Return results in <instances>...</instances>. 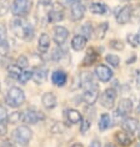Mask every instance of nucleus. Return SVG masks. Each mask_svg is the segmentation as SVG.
Returning a JSON list of instances; mask_svg holds the SVG:
<instances>
[{"instance_id": "nucleus-1", "label": "nucleus", "mask_w": 140, "mask_h": 147, "mask_svg": "<svg viewBox=\"0 0 140 147\" xmlns=\"http://www.w3.org/2000/svg\"><path fill=\"white\" fill-rule=\"evenodd\" d=\"M12 31L15 34V36L24 40H31L34 38V29L30 25L27 24L21 18H16L10 24Z\"/></svg>"}, {"instance_id": "nucleus-2", "label": "nucleus", "mask_w": 140, "mask_h": 147, "mask_svg": "<svg viewBox=\"0 0 140 147\" xmlns=\"http://www.w3.org/2000/svg\"><path fill=\"white\" fill-rule=\"evenodd\" d=\"M5 101L8 106L10 107H19L24 104L25 101V94L24 91L20 89V87H12L8 94H6V97H5Z\"/></svg>"}, {"instance_id": "nucleus-3", "label": "nucleus", "mask_w": 140, "mask_h": 147, "mask_svg": "<svg viewBox=\"0 0 140 147\" xmlns=\"http://www.w3.org/2000/svg\"><path fill=\"white\" fill-rule=\"evenodd\" d=\"M31 136H33V132L28 126H19L13 132L14 141L20 146H27L29 141L31 140Z\"/></svg>"}, {"instance_id": "nucleus-4", "label": "nucleus", "mask_w": 140, "mask_h": 147, "mask_svg": "<svg viewBox=\"0 0 140 147\" xmlns=\"http://www.w3.org/2000/svg\"><path fill=\"white\" fill-rule=\"evenodd\" d=\"M31 9L30 0H14L12 4V13L15 16H25Z\"/></svg>"}, {"instance_id": "nucleus-5", "label": "nucleus", "mask_w": 140, "mask_h": 147, "mask_svg": "<svg viewBox=\"0 0 140 147\" xmlns=\"http://www.w3.org/2000/svg\"><path fill=\"white\" fill-rule=\"evenodd\" d=\"M116 100V91L114 89H106L104 92L100 95V105L105 109H113Z\"/></svg>"}, {"instance_id": "nucleus-6", "label": "nucleus", "mask_w": 140, "mask_h": 147, "mask_svg": "<svg viewBox=\"0 0 140 147\" xmlns=\"http://www.w3.org/2000/svg\"><path fill=\"white\" fill-rule=\"evenodd\" d=\"M44 119V115L43 112H39L36 110H33V109H28L27 111L23 113V121L25 123H30V125H35L38 123L40 120Z\"/></svg>"}, {"instance_id": "nucleus-7", "label": "nucleus", "mask_w": 140, "mask_h": 147, "mask_svg": "<svg viewBox=\"0 0 140 147\" xmlns=\"http://www.w3.org/2000/svg\"><path fill=\"white\" fill-rule=\"evenodd\" d=\"M64 19V11H63V5L60 3H56V4L53 5V8L48 14V20L50 23H59Z\"/></svg>"}, {"instance_id": "nucleus-8", "label": "nucleus", "mask_w": 140, "mask_h": 147, "mask_svg": "<svg viewBox=\"0 0 140 147\" xmlns=\"http://www.w3.org/2000/svg\"><path fill=\"white\" fill-rule=\"evenodd\" d=\"M95 75L103 82H108L113 78V71L105 65H98L95 67Z\"/></svg>"}, {"instance_id": "nucleus-9", "label": "nucleus", "mask_w": 140, "mask_h": 147, "mask_svg": "<svg viewBox=\"0 0 140 147\" xmlns=\"http://www.w3.org/2000/svg\"><path fill=\"white\" fill-rule=\"evenodd\" d=\"M131 8L129 5L126 6H124V8H121L119 10V13L116 14V16H115V19H116V23L118 24H120V25H125V24H128L129 21H130L131 19Z\"/></svg>"}, {"instance_id": "nucleus-10", "label": "nucleus", "mask_w": 140, "mask_h": 147, "mask_svg": "<svg viewBox=\"0 0 140 147\" xmlns=\"http://www.w3.org/2000/svg\"><path fill=\"white\" fill-rule=\"evenodd\" d=\"M84 14H85V6H84V4H82V1L71 5L70 18L73 21H80L84 18Z\"/></svg>"}, {"instance_id": "nucleus-11", "label": "nucleus", "mask_w": 140, "mask_h": 147, "mask_svg": "<svg viewBox=\"0 0 140 147\" xmlns=\"http://www.w3.org/2000/svg\"><path fill=\"white\" fill-rule=\"evenodd\" d=\"M69 36V31L68 29L64 26H55L54 28V41L58 45H63L65 42V40Z\"/></svg>"}, {"instance_id": "nucleus-12", "label": "nucleus", "mask_w": 140, "mask_h": 147, "mask_svg": "<svg viewBox=\"0 0 140 147\" xmlns=\"http://www.w3.org/2000/svg\"><path fill=\"white\" fill-rule=\"evenodd\" d=\"M83 101L88 105H94L99 98V89H89V90H84L83 94Z\"/></svg>"}, {"instance_id": "nucleus-13", "label": "nucleus", "mask_w": 140, "mask_h": 147, "mask_svg": "<svg viewBox=\"0 0 140 147\" xmlns=\"http://www.w3.org/2000/svg\"><path fill=\"white\" fill-rule=\"evenodd\" d=\"M139 127V121L136 119H133V117H128V119H125L123 122H121V128H123V131L128 132V134H134V132L138 130Z\"/></svg>"}, {"instance_id": "nucleus-14", "label": "nucleus", "mask_w": 140, "mask_h": 147, "mask_svg": "<svg viewBox=\"0 0 140 147\" xmlns=\"http://www.w3.org/2000/svg\"><path fill=\"white\" fill-rule=\"evenodd\" d=\"M51 81L55 86H64L66 81H68V76H66V74L63 71V70H56V71L53 72V75H51Z\"/></svg>"}, {"instance_id": "nucleus-15", "label": "nucleus", "mask_w": 140, "mask_h": 147, "mask_svg": "<svg viewBox=\"0 0 140 147\" xmlns=\"http://www.w3.org/2000/svg\"><path fill=\"white\" fill-rule=\"evenodd\" d=\"M133 110V102L129 98H123L119 102V106H118V111H119L124 117H126L129 113L131 112Z\"/></svg>"}, {"instance_id": "nucleus-16", "label": "nucleus", "mask_w": 140, "mask_h": 147, "mask_svg": "<svg viewBox=\"0 0 140 147\" xmlns=\"http://www.w3.org/2000/svg\"><path fill=\"white\" fill-rule=\"evenodd\" d=\"M98 59H99L98 51L91 47V49H89L86 51V55H85V57H84V60H83V65L84 66H90V65L95 64V62L98 61Z\"/></svg>"}, {"instance_id": "nucleus-17", "label": "nucleus", "mask_w": 140, "mask_h": 147, "mask_svg": "<svg viewBox=\"0 0 140 147\" xmlns=\"http://www.w3.org/2000/svg\"><path fill=\"white\" fill-rule=\"evenodd\" d=\"M41 101H43V105L45 106L46 109H54L56 106L58 101H56V96L53 94V92H45L41 97Z\"/></svg>"}, {"instance_id": "nucleus-18", "label": "nucleus", "mask_w": 140, "mask_h": 147, "mask_svg": "<svg viewBox=\"0 0 140 147\" xmlns=\"http://www.w3.org/2000/svg\"><path fill=\"white\" fill-rule=\"evenodd\" d=\"M86 40L88 39H85L83 35H75L74 38H73V40H71V47L74 49L75 51H80V50H83L84 47H85V45H86Z\"/></svg>"}, {"instance_id": "nucleus-19", "label": "nucleus", "mask_w": 140, "mask_h": 147, "mask_svg": "<svg viewBox=\"0 0 140 147\" xmlns=\"http://www.w3.org/2000/svg\"><path fill=\"white\" fill-rule=\"evenodd\" d=\"M66 119L70 123H79L82 122L83 117H82V113L79 111H76L74 109H70V110H66Z\"/></svg>"}, {"instance_id": "nucleus-20", "label": "nucleus", "mask_w": 140, "mask_h": 147, "mask_svg": "<svg viewBox=\"0 0 140 147\" xmlns=\"http://www.w3.org/2000/svg\"><path fill=\"white\" fill-rule=\"evenodd\" d=\"M38 47H39L40 53H43V54H45L46 51L49 50V47H50V38H49V35L48 34H41L40 35Z\"/></svg>"}, {"instance_id": "nucleus-21", "label": "nucleus", "mask_w": 140, "mask_h": 147, "mask_svg": "<svg viewBox=\"0 0 140 147\" xmlns=\"http://www.w3.org/2000/svg\"><path fill=\"white\" fill-rule=\"evenodd\" d=\"M113 123V119L110 117L109 113H103L100 116V121H99V130L100 131H105L109 127H111Z\"/></svg>"}, {"instance_id": "nucleus-22", "label": "nucleus", "mask_w": 140, "mask_h": 147, "mask_svg": "<svg viewBox=\"0 0 140 147\" xmlns=\"http://www.w3.org/2000/svg\"><path fill=\"white\" fill-rule=\"evenodd\" d=\"M115 140H116V142L120 143L121 146H129L130 145V142H131L130 136H129V134L128 132H125V131L116 132L115 134Z\"/></svg>"}, {"instance_id": "nucleus-23", "label": "nucleus", "mask_w": 140, "mask_h": 147, "mask_svg": "<svg viewBox=\"0 0 140 147\" xmlns=\"http://www.w3.org/2000/svg\"><path fill=\"white\" fill-rule=\"evenodd\" d=\"M90 11L95 14V15H104V14L108 11V8H106L105 4L103 3H93L90 5Z\"/></svg>"}, {"instance_id": "nucleus-24", "label": "nucleus", "mask_w": 140, "mask_h": 147, "mask_svg": "<svg viewBox=\"0 0 140 147\" xmlns=\"http://www.w3.org/2000/svg\"><path fill=\"white\" fill-rule=\"evenodd\" d=\"M46 79V70L43 67H36V70L33 72V80L35 82H43Z\"/></svg>"}, {"instance_id": "nucleus-25", "label": "nucleus", "mask_w": 140, "mask_h": 147, "mask_svg": "<svg viewBox=\"0 0 140 147\" xmlns=\"http://www.w3.org/2000/svg\"><path fill=\"white\" fill-rule=\"evenodd\" d=\"M93 32H94V29L90 23L84 24L83 26L80 28V35H83L85 39H90L91 36H93Z\"/></svg>"}, {"instance_id": "nucleus-26", "label": "nucleus", "mask_w": 140, "mask_h": 147, "mask_svg": "<svg viewBox=\"0 0 140 147\" xmlns=\"http://www.w3.org/2000/svg\"><path fill=\"white\" fill-rule=\"evenodd\" d=\"M23 120V112H19V111H15L13 113H10V116L8 117V121L12 125H16L19 123L20 121Z\"/></svg>"}, {"instance_id": "nucleus-27", "label": "nucleus", "mask_w": 140, "mask_h": 147, "mask_svg": "<svg viewBox=\"0 0 140 147\" xmlns=\"http://www.w3.org/2000/svg\"><path fill=\"white\" fill-rule=\"evenodd\" d=\"M21 72H23V69H20L16 64L9 66V75L12 76L13 79H19V76L21 75Z\"/></svg>"}, {"instance_id": "nucleus-28", "label": "nucleus", "mask_w": 140, "mask_h": 147, "mask_svg": "<svg viewBox=\"0 0 140 147\" xmlns=\"http://www.w3.org/2000/svg\"><path fill=\"white\" fill-rule=\"evenodd\" d=\"M105 60L108 64H110V66H113V67H119V64H120V59L116 56V55H111V54H109V55H106V57H105Z\"/></svg>"}, {"instance_id": "nucleus-29", "label": "nucleus", "mask_w": 140, "mask_h": 147, "mask_svg": "<svg viewBox=\"0 0 140 147\" xmlns=\"http://www.w3.org/2000/svg\"><path fill=\"white\" fill-rule=\"evenodd\" d=\"M106 30H108V23H101L97 29V38L98 39H104V36L106 34Z\"/></svg>"}, {"instance_id": "nucleus-30", "label": "nucleus", "mask_w": 140, "mask_h": 147, "mask_svg": "<svg viewBox=\"0 0 140 147\" xmlns=\"http://www.w3.org/2000/svg\"><path fill=\"white\" fill-rule=\"evenodd\" d=\"M30 79H33V71H23L18 80L20 84H27Z\"/></svg>"}, {"instance_id": "nucleus-31", "label": "nucleus", "mask_w": 140, "mask_h": 147, "mask_svg": "<svg viewBox=\"0 0 140 147\" xmlns=\"http://www.w3.org/2000/svg\"><path fill=\"white\" fill-rule=\"evenodd\" d=\"M16 65L19 66L20 69H25V67H28V65H29V59L27 56H24V55H21V56L18 57V60H16Z\"/></svg>"}, {"instance_id": "nucleus-32", "label": "nucleus", "mask_w": 140, "mask_h": 147, "mask_svg": "<svg viewBox=\"0 0 140 147\" xmlns=\"http://www.w3.org/2000/svg\"><path fill=\"white\" fill-rule=\"evenodd\" d=\"M9 44L6 42V40L0 41V56H6L9 54Z\"/></svg>"}, {"instance_id": "nucleus-33", "label": "nucleus", "mask_w": 140, "mask_h": 147, "mask_svg": "<svg viewBox=\"0 0 140 147\" xmlns=\"http://www.w3.org/2000/svg\"><path fill=\"white\" fill-rule=\"evenodd\" d=\"M110 47H111V49H114V50H123L124 49V42L121 41V40H111V41H110Z\"/></svg>"}, {"instance_id": "nucleus-34", "label": "nucleus", "mask_w": 140, "mask_h": 147, "mask_svg": "<svg viewBox=\"0 0 140 147\" xmlns=\"http://www.w3.org/2000/svg\"><path fill=\"white\" fill-rule=\"evenodd\" d=\"M90 126H91V123H90L89 120H82V123H80V132H82V134H85V132L90 128Z\"/></svg>"}, {"instance_id": "nucleus-35", "label": "nucleus", "mask_w": 140, "mask_h": 147, "mask_svg": "<svg viewBox=\"0 0 140 147\" xmlns=\"http://www.w3.org/2000/svg\"><path fill=\"white\" fill-rule=\"evenodd\" d=\"M8 111H6V109L4 107V106L0 105V122L4 123L6 120H8Z\"/></svg>"}, {"instance_id": "nucleus-36", "label": "nucleus", "mask_w": 140, "mask_h": 147, "mask_svg": "<svg viewBox=\"0 0 140 147\" xmlns=\"http://www.w3.org/2000/svg\"><path fill=\"white\" fill-rule=\"evenodd\" d=\"M63 55H64V51H63L61 49H55L54 50V54H53V60H55V61H59L60 59L63 57Z\"/></svg>"}, {"instance_id": "nucleus-37", "label": "nucleus", "mask_w": 140, "mask_h": 147, "mask_svg": "<svg viewBox=\"0 0 140 147\" xmlns=\"http://www.w3.org/2000/svg\"><path fill=\"white\" fill-rule=\"evenodd\" d=\"M6 39V28L4 24H0V41H4Z\"/></svg>"}, {"instance_id": "nucleus-38", "label": "nucleus", "mask_w": 140, "mask_h": 147, "mask_svg": "<svg viewBox=\"0 0 140 147\" xmlns=\"http://www.w3.org/2000/svg\"><path fill=\"white\" fill-rule=\"evenodd\" d=\"M61 1V5H65V6H71L76 4V3H80L82 0H60Z\"/></svg>"}, {"instance_id": "nucleus-39", "label": "nucleus", "mask_w": 140, "mask_h": 147, "mask_svg": "<svg viewBox=\"0 0 140 147\" xmlns=\"http://www.w3.org/2000/svg\"><path fill=\"white\" fill-rule=\"evenodd\" d=\"M126 39H128V41L131 44V46H133V47H136V46H138V42H136L135 35H133V34H129Z\"/></svg>"}, {"instance_id": "nucleus-40", "label": "nucleus", "mask_w": 140, "mask_h": 147, "mask_svg": "<svg viewBox=\"0 0 140 147\" xmlns=\"http://www.w3.org/2000/svg\"><path fill=\"white\" fill-rule=\"evenodd\" d=\"M6 134V125L0 122V136H4Z\"/></svg>"}, {"instance_id": "nucleus-41", "label": "nucleus", "mask_w": 140, "mask_h": 147, "mask_svg": "<svg viewBox=\"0 0 140 147\" xmlns=\"http://www.w3.org/2000/svg\"><path fill=\"white\" fill-rule=\"evenodd\" d=\"M89 147H101V143H100V141H99V140H93V141H91V143H90V146Z\"/></svg>"}, {"instance_id": "nucleus-42", "label": "nucleus", "mask_w": 140, "mask_h": 147, "mask_svg": "<svg viewBox=\"0 0 140 147\" xmlns=\"http://www.w3.org/2000/svg\"><path fill=\"white\" fill-rule=\"evenodd\" d=\"M39 4H41V5H44V6L50 5V4H51V0H39Z\"/></svg>"}, {"instance_id": "nucleus-43", "label": "nucleus", "mask_w": 140, "mask_h": 147, "mask_svg": "<svg viewBox=\"0 0 140 147\" xmlns=\"http://www.w3.org/2000/svg\"><path fill=\"white\" fill-rule=\"evenodd\" d=\"M136 86L140 89V70L138 71V75H136Z\"/></svg>"}, {"instance_id": "nucleus-44", "label": "nucleus", "mask_w": 140, "mask_h": 147, "mask_svg": "<svg viewBox=\"0 0 140 147\" xmlns=\"http://www.w3.org/2000/svg\"><path fill=\"white\" fill-rule=\"evenodd\" d=\"M135 39H136V42H138V45H140V29H139L138 34L135 35Z\"/></svg>"}, {"instance_id": "nucleus-45", "label": "nucleus", "mask_w": 140, "mask_h": 147, "mask_svg": "<svg viewBox=\"0 0 140 147\" xmlns=\"http://www.w3.org/2000/svg\"><path fill=\"white\" fill-rule=\"evenodd\" d=\"M71 147H83V145H82V143H74Z\"/></svg>"}, {"instance_id": "nucleus-46", "label": "nucleus", "mask_w": 140, "mask_h": 147, "mask_svg": "<svg viewBox=\"0 0 140 147\" xmlns=\"http://www.w3.org/2000/svg\"><path fill=\"white\" fill-rule=\"evenodd\" d=\"M105 147H115V146H114V145H111V143H108V145H106Z\"/></svg>"}, {"instance_id": "nucleus-47", "label": "nucleus", "mask_w": 140, "mask_h": 147, "mask_svg": "<svg viewBox=\"0 0 140 147\" xmlns=\"http://www.w3.org/2000/svg\"><path fill=\"white\" fill-rule=\"evenodd\" d=\"M138 132H139V138H140V125H139V127H138Z\"/></svg>"}, {"instance_id": "nucleus-48", "label": "nucleus", "mask_w": 140, "mask_h": 147, "mask_svg": "<svg viewBox=\"0 0 140 147\" xmlns=\"http://www.w3.org/2000/svg\"><path fill=\"white\" fill-rule=\"evenodd\" d=\"M135 147H140V143H138V145H136Z\"/></svg>"}, {"instance_id": "nucleus-49", "label": "nucleus", "mask_w": 140, "mask_h": 147, "mask_svg": "<svg viewBox=\"0 0 140 147\" xmlns=\"http://www.w3.org/2000/svg\"><path fill=\"white\" fill-rule=\"evenodd\" d=\"M139 111H140V104H139Z\"/></svg>"}, {"instance_id": "nucleus-50", "label": "nucleus", "mask_w": 140, "mask_h": 147, "mask_svg": "<svg viewBox=\"0 0 140 147\" xmlns=\"http://www.w3.org/2000/svg\"><path fill=\"white\" fill-rule=\"evenodd\" d=\"M0 90H1V86H0Z\"/></svg>"}]
</instances>
